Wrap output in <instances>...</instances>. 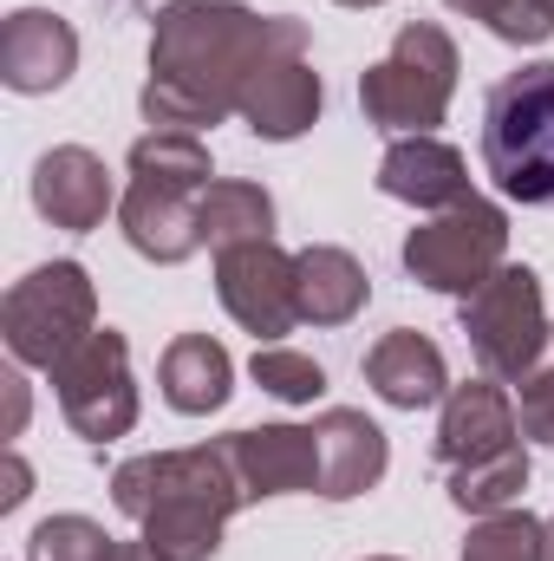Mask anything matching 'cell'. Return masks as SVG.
Segmentation results:
<instances>
[{
  "instance_id": "277c9868",
  "label": "cell",
  "mask_w": 554,
  "mask_h": 561,
  "mask_svg": "<svg viewBox=\"0 0 554 561\" xmlns=\"http://www.w3.org/2000/svg\"><path fill=\"white\" fill-rule=\"evenodd\" d=\"M483 170L509 203L554 209V59L516 66L489 85V99H483Z\"/></svg>"
},
{
  "instance_id": "3957f363",
  "label": "cell",
  "mask_w": 554,
  "mask_h": 561,
  "mask_svg": "<svg viewBox=\"0 0 554 561\" xmlns=\"http://www.w3.org/2000/svg\"><path fill=\"white\" fill-rule=\"evenodd\" d=\"M216 183L209 170V144L196 131H143L131 144V190L118 203L125 242L138 249L143 262L176 268L203 249V190Z\"/></svg>"
},
{
  "instance_id": "7c38bea8",
  "label": "cell",
  "mask_w": 554,
  "mask_h": 561,
  "mask_svg": "<svg viewBox=\"0 0 554 561\" xmlns=\"http://www.w3.org/2000/svg\"><path fill=\"white\" fill-rule=\"evenodd\" d=\"M118 203H125V196H118L105 157L85 150V144H59V150H46V157L33 163V209H39L53 229H66V236H92Z\"/></svg>"
},
{
  "instance_id": "83f0119b",
  "label": "cell",
  "mask_w": 554,
  "mask_h": 561,
  "mask_svg": "<svg viewBox=\"0 0 554 561\" xmlns=\"http://www.w3.org/2000/svg\"><path fill=\"white\" fill-rule=\"evenodd\" d=\"M0 386H7V437H20V424H26V379L7 373Z\"/></svg>"
},
{
  "instance_id": "4dcf8cb0",
  "label": "cell",
  "mask_w": 554,
  "mask_h": 561,
  "mask_svg": "<svg viewBox=\"0 0 554 561\" xmlns=\"http://www.w3.org/2000/svg\"><path fill=\"white\" fill-rule=\"evenodd\" d=\"M339 7H385V0H339Z\"/></svg>"
},
{
  "instance_id": "30bf717a",
  "label": "cell",
  "mask_w": 554,
  "mask_h": 561,
  "mask_svg": "<svg viewBox=\"0 0 554 561\" xmlns=\"http://www.w3.org/2000/svg\"><path fill=\"white\" fill-rule=\"evenodd\" d=\"M216 294L229 307V320L242 333H255L262 346H280L300 327V275L293 255L280 242H242L216 255Z\"/></svg>"
},
{
  "instance_id": "4fadbf2b",
  "label": "cell",
  "mask_w": 554,
  "mask_h": 561,
  "mask_svg": "<svg viewBox=\"0 0 554 561\" xmlns=\"http://www.w3.org/2000/svg\"><path fill=\"white\" fill-rule=\"evenodd\" d=\"M320 99H326V92H320V72L307 66V53H300V46H287V53H268V59L249 72L235 118H242L255 138L293 144L300 131H313Z\"/></svg>"
},
{
  "instance_id": "e0dca14e",
  "label": "cell",
  "mask_w": 554,
  "mask_h": 561,
  "mask_svg": "<svg viewBox=\"0 0 554 561\" xmlns=\"http://www.w3.org/2000/svg\"><path fill=\"white\" fill-rule=\"evenodd\" d=\"M379 190H385L392 203L424 209V216H437V209L476 196V190H470L463 150L443 144V138H392V150L379 157Z\"/></svg>"
},
{
  "instance_id": "9a60e30c",
  "label": "cell",
  "mask_w": 554,
  "mask_h": 561,
  "mask_svg": "<svg viewBox=\"0 0 554 561\" xmlns=\"http://www.w3.org/2000/svg\"><path fill=\"white\" fill-rule=\"evenodd\" d=\"M516 399L483 373V379H470V386H450L443 392V412H437V463L443 470H457V463H476V457H496V450H509L516 444Z\"/></svg>"
},
{
  "instance_id": "603a6c76",
  "label": "cell",
  "mask_w": 554,
  "mask_h": 561,
  "mask_svg": "<svg viewBox=\"0 0 554 561\" xmlns=\"http://www.w3.org/2000/svg\"><path fill=\"white\" fill-rule=\"evenodd\" d=\"M463 561H549V529L529 510H503V516H476Z\"/></svg>"
},
{
  "instance_id": "484cf974",
  "label": "cell",
  "mask_w": 554,
  "mask_h": 561,
  "mask_svg": "<svg viewBox=\"0 0 554 561\" xmlns=\"http://www.w3.org/2000/svg\"><path fill=\"white\" fill-rule=\"evenodd\" d=\"M516 419H522V437H535V444H554V366H535V373L522 379Z\"/></svg>"
},
{
  "instance_id": "5bb4252c",
  "label": "cell",
  "mask_w": 554,
  "mask_h": 561,
  "mask_svg": "<svg viewBox=\"0 0 554 561\" xmlns=\"http://www.w3.org/2000/svg\"><path fill=\"white\" fill-rule=\"evenodd\" d=\"M72 72H79V33H72V20H59L46 7L7 13V26H0V85L7 92L39 99V92H59Z\"/></svg>"
},
{
  "instance_id": "ffe728a7",
  "label": "cell",
  "mask_w": 554,
  "mask_h": 561,
  "mask_svg": "<svg viewBox=\"0 0 554 561\" xmlns=\"http://www.w3.org/2000/svg\"><path fill=\"white\" fill-rule=\"evenodd\" d=\"M293 275H300V320H313V327H346L372 300V280L359 268V255L353 249H333V242L300 249L293 255Z\"/></svg>"
},
{
  "instance_id": "9c48e42d",
  "label": "cell",
  "mask_w": 554,
  "mask_h": 561,
  "mask_svg": "<svg viewBox=\"0 0 554 561\" xmlns=\"http://www.w3.org/2000/svg\"><path fill=\"white\" fill-rule=\"evenodd\" d=\"M53 386H59V412L66 424L85 437V444H112L138 424V379H131V346L125 333L99 327L85 346H72L59 366H53Z\"/></svg>"
},
{
  "instance_id": "2e32d148",
  "label": "cell",
  "mask_w": 554,
  "mask_h": 561,
  "mask_svg": "<svg viewBox=\"0 0 554 561\" xmlns=\"http://www.w3.org/2000/svg\"><path fill=\"white\" fill-rule=\"evenodd\" d=\"M313 437H320V496L326 503L366 496L385 477V463H392L385 431L366 419V412H353V405H326L313 419Z\"/></svg>"
},
{
  "instance_id": "ac0fdd59",
  "label": "cell",
  "mask_w": 554,
  "mask_h": 561,
  "mask_svg": "<svg viewBox=\"0 0 554 561\" xmlns=\"http://www.w3.org/2000/svg\"><path fill=\"white\" fill-rule=\"evenodd\" d=\"M366 386H372L392 412H424V405H443L450 373H443L437 340H424L417 327H399V333H385V340L366 353Z\"/></svg>"
},
{
  "instance_id": "44dd1931",
  "label": "cell",
  "mask_w": 554,
  "mask_h": 561,
  "mask_svg": "<svg viewBox=\"0 0 554 561\" xmlns=\"http://www.w3.org/2000/svg\"><path fill=\"white\" fill-rule=\"evenodd\" d=\"M203 216V249H242V242H275V196L242 176H216L196 203Z\"/></svg>"
},
{
  "instance_id": "7a4b0ae2",
  "label": "cell",
  "mask_w": 554,
  "mask_h": 561,
  "mask_svg": "<svg viewBox=\"0 0 554 561\" xmlns=\"http://www.w3.org/2000/svg\"><path fill=\"white\" fill-rule=\"evenodd\" d=\"M112 503L131 516L143 542L163 561H209L222 549L229 516L242 510V483L222 457V444L189 450H143L112 470Z\"/></svg>"
},
{
  "instance_id": "d6a6232c",
  "label": "cell",
  "mask_w": 554,
  "mask_h": 561,
  "mask_svg": "<svg viewBox=\"0 0 554 561\" xmlns=\"http://www.w3.org/2000/svg\"><path fill=\"white\" fill-rule=\"evenodd\" d=\"M366 561H399V556H366Z\"/></svg>"
},
{
  "instance_id": "5b68a950",
  "label": "cell",
  "mask_w": 554,
  "mask_h": 561,
  "mask_svg": "<svg viewBox=\"0 0 554 561\" xmlns=\"http://www.w3.org/2000/svg\"><path fill=\"white\" fill-rule=\"evenodd\" d=\"M457 39L437 26V20H405L392 53L379 66H366L359 79V105H366V125L392 131V138H430L457 99Z\"/></svg>"
},
{
  "instance_id": "4316f807",
  "label": "cell",
  "mask_w": 554,
  "mask_h": 561,
  "mask_svg": "<svg viewBox=\"0 0 554 561\" xmlns=\"http://www.w3.org/2000/svg\"><path fill=\"white\" fill-rule=\"evenodd\" d=\"M26 496H33V470H26V457H20V450H7V490H0V516H13Z\"/></svg>"
},
{
  "instance_id": "7402d4cb",
  "label": "cell",
  "mask_w": 554,
  "mask_h": 561,
  "mask_svg": "<svg viewBox=\"0 0 554 561\" xmlns=\"http://www.w3.org/2000/svg\"><path fill=\"white\" fill-rule=\"evenodd\" d=\"M522 490H529V450H522V444L450 470V503H457L463 516H503V510L522 503Z\"/></svg>"
},
{
  "instance_id": "d6986e66",
  "label": "cell",
  "mask_w": 554,
  "mask_h": 561,
  "mask_svg": "<svg viewBox=\"0 0 554 561\" xmlns=\"http://www.w3.org/2000/svg\"><path fill=\"white\" fill-rule=\"evenodd\" d=\"M157 386H163L170 412H183V419H209V412H222L229 392H235V359H229L222 340H209V333H176V340L163 346Z\"/></svg>"
},
{
  "instance_id": "1f68e13d",
  "label": "cell",
  "mask_w": 554,
  "mask_h": 561,
  "mask_svg": "<svg viewBox=\"0 0 554 561\" xmlns=\"http://www.w3.org/2000/svg\"><path fill=\"white\" fill-rule=\"evenodd\" d=\"M542 529H549V561H554V516H549V523H542Z\"/></svg>"
},
{
  "instance_id": "8fae6325",
  "label": "cell",
  "mask_w": 554,
  "mask_h": 561,
  "mask_svg": "<svg viewBox=\"0 0 554 561\" xmlns=\"http://www.w3.org/2000/svg\"><path fill=\"white\" fill-rule=\"evenodd\" d=\"M222 457L242 483V503L262 496H320V437L313 424H255L229 431Z\"/></svg>"
},
{
  "instance_id": "f1b7e54d",
  "label": "cell",
  "mask_w": 554,
  "mask_h": 561,
  "mask_svg": "<svg viewBox=\"0 0 554 561\" xmlns=\"http://www.w3.org/2000/svg\"><path fill=\"white\" fill-rule=\"evenodd\" d=\"M450 13H470V20H483V26H496V13L509 7V0H443Z\"/></svg>"
},
{
  "instance_id": "6da1fadb",
  "label": "cell",
  "mask_w": 554,
  "mask_h": 561,
  "mask_svg": "<svg viewBox=\"0 0 554 561\" xmlns=\"http://www.w3.org/2000/svg\"><path fill=\"white\" fill-rule=\"evenodd\" d=\"M300 46L307 53V20L293 13H255L242 0H170L150 20V79H143V118L150 131H209L235 118L249 72Z\"/></svg>"
},
{
  "instance_id": "d4e9b609",
  "label": "cell",
  "mask_w": 554,
  "mask_h": 561,
  "mask_svg": "<svg viewBox=\"0 0 554 561\" xmlns=\"http://www.w3.org/2000/svg\"><path fill=\"white\" fill-rule=\"evenodd\" d=\"M249 373H255L262 392H275L280 405H313V399L326 392L320 359H307V353H293V346H255Z\"/></svg>"
},
{
  "instance_id": "f546056e",
  "label": "cell",
  "mask_w": 554,
  "mask_h": 561,
  "mask_svg": "<svg viewBox=\"0 0 554 561\" xmlns=\"http://www.w3.org/2000/svg\"><path fill=\"white\" fill-rule=\"evenodd\" d=\"M118 561H163V556H157L150 542H125V549H118Z\"/></svg>"
},
{
  "instance_id": "52a82bcc",
  "label": "cell",
  "mask_w": 554,
  "mask_h": 561,
  "mask_svg": "<svg viewBox=\"0 0 554 561\" xmlns=\"http://www.w3.org/2000/svg\"><path fill=\"white\" fill-rule=\"evenodd\" d=\"M503 262H509V216L489 196H463V203L437 209L430 222H417L405 236V268L430 294L470 300Z\"/></svg>"
},
{
  "instance_id": "cb8c5ba5",
  "label": "cell",
  "mask_w": 554,
  "mask_h": 561,
  "mask_svg": "<svg viewBox=\"0 0 554 561\" xmlns=\"http://www.w3.org/2000/svg\"><path fill=\"white\" fill-rule=\"evenodd\" d=\"M125 542H112L92 516H46L26 536V561H118Z\"/></svg>"
},
{
  "instance_id": "8992f818",
  "label": "cell",
  "mask_w": 554,
  "mask_h": 561,
  "mask_svg": "<svg viewBox=\"0 0 554 561\" xmlns=\"http://www.w3.org/2000/svg\"><path fill=\"white\" fill-rule=\"evenodd\" d=\"M92 333H99V287L79 262H46L26 280H13L0 300V340L20 366L53 373Z\"/></svg>"
},
{
  "instance_id": "ba28073f",
  "label": "cell",
  "mask_w": 554,
  "mask_h": 561,
  "mask_svg": "<svg viewBox=\"0 0 554 561\" xmlns=\"http://www.w3.org/2000/svg\"><path fill=\"white\" fill-rule=\"evenodd\" d=\"M463 340L476 353V366L489 379H529L542 346H549V300H542V275L522 262H503L463 300Z\"/></svg>"
}]
</instances>
